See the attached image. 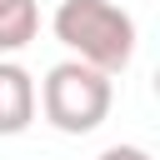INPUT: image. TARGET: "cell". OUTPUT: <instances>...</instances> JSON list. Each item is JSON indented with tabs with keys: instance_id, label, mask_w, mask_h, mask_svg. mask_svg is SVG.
<instances>
[{
	"instance_id": "obj_1",
	"label": "cell",
	"mask_w": 160,
	"mask_h": 160,
	"mask_svg": "<svg viewBox=\"0 0 160 160\" xmlns=\"http://www.w3.org/2000/svg\"><path fill=\"white\" fill-rule=\"evenodd\" d=\"M50 30L75 60H85V65H95L105 75L130 70L135 40H140L130 10H120L115 0H60Z\"/></svg>"
},
{
	"instance_id": "obj_2",
	"label": "cell",
	"mask_w": 160,
	"mask_h": 160,
	"mask_svg": "<svg viewBox=\"0 0 160 160\" xmlns=\"http://www.w3.org/2000/svg\"><path fill=\"white\" fill-rule=\"evenodd\" d=\"M115 75L85 65V60H60L45 70L40 90H35V105L45 110V120L60 130V135H90L105 125L110 115V100H115Z\"/></svg>"
},
{
	"instance_id": "obj_3",
	"label": "cell",
	"mask_w": 160,
	"mask_h": 160,
	"mask_svg": "<svg viewBox=\"0 0 160 160\" xmlns=\"http://www.w3.org/2000/svg\"><path fill=\"white\" fill-rule=\"evenodd\" d=\"M35 120V80L25 65L0 60V135H25Z\"/></svg>"
},
{
	"instance_id": "obj_4",
	"label": "cell",
	"mask_w": 160,
	"mask_h": 160,
	"mask_svg": "<svg viewBox=\"0 0 160 160\" xmlns=\"http://www.w3.org/2000/svg\"><path fill=\"white\" fill-rule=\"evenodd\" d=\"M40 30V10L35 0H0V55L25 50Z\"/></svg>"
},
{
	"instance_id": "obj_5",
	"label": "cell",
	"mask_w": 160,
	"mask_h": 160,
	"mask_svg": "<svg viewBox=\"0 0 160 160\" xmlns=\"http://www.w3.org/2000/svg\"><path fill=\"white\" fill-rule=\"evenodd\" d=\"M95 160H155L145 145H110V150H100Z\"/></svg>"
}]
</instances>
